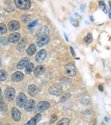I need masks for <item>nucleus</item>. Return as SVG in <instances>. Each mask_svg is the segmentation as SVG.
Wrapping results in <instances>:
<instances>
[{"label":"nucleus","mask_w":111,"mask_h":125,"mask_svg":"<svg viewBox=\"0 0 111 125\" xmlns=\"http://www.w3.org/2000/svg\"><path fill=\"white\" fill-rule=\"evenodd\" d=\"M51 106V104L48 101H41L37 104L35 109V112L37 114H39L47 110Z\"/></svg>","instance_id":"obj_1"},{"label":"nucleus","mask_w":111,"mask_h":125,"mask_svg":"<svg viewBox=\"0 0 111 125\" xmlns=\"http://www.w3.org/2000/svg\"><path fill=\"white\" fill-rule=\"evenodd\" d=\"M14 3L16 7L20 10H27L31 6L30 1L28 0H15Z\"/></svg>","instance_id":"obj_2"},{"label":"nucleus","mask_w":111,"mask_h":125,"mask_svg":"<svg viewBox=\"0 0 111 125\" xmlns=\"http://www.w3.org/2000/svg\"><path fill=\"white\" fill-rule=\"evenodd\" d=\"M49 93L52 95L60 96L63 93L62 87L59 84H54L49 87Z\"/></svg>","instance_id":"obj_3"},{"label":"nucleus","mask_w":111,"mask_h":125,"mask_svg":"<svg viewBox=\"0 0 111 125\" xmlns=\"http://www.w3.org/2000/svg\"><path fill=\"white\" fill-rule=\"evenodd\" d=\"M27 101V98L26 95L23 93H20L16 98V104L20 108H22L25 106Z\"/></svg>","instance_id":"obj_4"},{"label":"nucleus","mask_w":111,"mask_h":125,"mask_svg":"<svg viewBox=\"0 0 111 125\" xmlns=\"http://www.w3.org/2000/svg\"><path fill=\"white\" fill-rule=\"evenodd\" d=\"M5 97L9 101H11L15 97V90L12 87H8L5 91Z\"/></svg>","instance_id":"obj_5"},{"label":"nucleus","mask_w":111,"mask_h":125,"mask_svg":"<svg viewBox=\"0 0 111 125\" xmlns=\"http://www.w3.org/2000/svg\"><path fill=\"white\" fill-rule=\"evenodd\" d=\"M65 69L67 74L70 76H74L76 74V68L72 63H68L66 64L65 66Z\"/></svg>","instance_id":"obj_6"},{"label":"nucleus","mask_w":111,"mask_h":125,"mask_svg":"<svg viewBox=\"0 0 111 125\" xmlns=\"http://www.w3.org/2000/svg\"><path fill=\"white\" fill-rule=\"evenodd\" d=\"M47 53L45 50H41V51H39L37 53V55H36V61L37 62H38V63H42L44 61V60H45L46 56H47Z\"/></svg>","instance_id":"obj_7"},{"label":"nucleus","mask_w":111,"mask_h":125,"mask_svg":"<svg viewBox=\"0 0 111 125\" xmlns=\"http://www.w3.org/2000/svg\"><path fill=\"white\" fill-rule=\"evenodd\" d=\"M49 38L48 35H41L38 37L37 40V44L38 46L42 47L49 43Z\"/></svg>","instance_id":"obj_8"},{"label":"nucleus","mask_w":111,"mask_h":125,"mask_svg":"<svg viewBox=\"0 0 111 125\" xmlns=\"http://www.w3.org/2000/svg\"><path fill=\"white\" fill-rule=\"evenodd\" d=\"M11 115L13 119L15 121H19L21 118V114L19 110L16 107H12L11 109Z\"/></svg>","instance_id":"obj_9"},{"label":"nucleus","mask_w":111,"mask_h":125,"mask_svg":"<svg viewBox=\"0 0 111 125\" xmlns=\"http://www.w3.org/2000/svg\"><path fill=\"white\" fill-rule=\"evenodd\" d=\"M8 27L10 31L13 32V31H16L19 30L20 27V24L18 21H10L8 23Z\"/></svg>","instance_id":"obj_10"},{"label":"nucleus","mask_w":111,"mask_h":125,"mask_svg":"<svg viewBox=\"0 0 111 125\" xmlns=\"http://www.w3.org/2000/svg\"><path fill=\"white\" fill-rule=\"evenodd\" d=\"M24 75L21 72H16L11 75L12 80L14 82H20L24 79Z\"/></svg>","instance_id":"obj_11"},{"label":"nucleus","mask_w":111,"mask_h":125,"mask_svg":"<svg viewBox=\"0 0 111 125\" xmlns=\"http://www.w3.org/2000/svg\"><path fill=\"white\" fill-rule=\"evenodd\" d=\"M42 117V115L40 114H37L36 115L31 118L29 121L27 122L24 125H36L37 123L41 120Z\"/></svg>","instance_id":"obj_12"},{"label":"nucleus","mask_w":111,"mask_h":125,"mask_svg":"<svg viewBox=\"0 0 111 125\" xmlns=\"http://www.w3.org/2000/svg\"><path fill=\"white\" fill-rule=\"evenodd\" d=\"M20 38V34L18 33H13L10 34L8 37V41L11 43H16L19 41Z\"/></svg>","instance_id":"obj_13"},{"label":"nucleus","mask_w":111,"mask_h":125,"mask_svg":"<svg viewBox=\"0 0 111 125\" xmlns=\"http://www.w3.org/2000/svg\"><path fill=\"white\" fill-rule=\"evenodd\" d=\"M45 72V66L39 65L37 66L36 68L35 69L34 72H33V74H34V75L38 78L39 76H41V75H42Z\"/></svg>","instance_id":"obj_14"},{"label":"nucleus","mask_w":111,"mask_h":125,"mask_svg":"<svg viewBox=\"0 0 111 125\" xmlns=\"http://www.w3.org/2000/svg\"><path fill=\"white\" fill-rule=\"evenodd\" d=\"M35 104V101L33 100H30L27 101V103L24 106L25 110L28 112H31L33 111L34 110Z\"/></svg>","instance_id":"obj_15"},{"label":"nucleus","mask_w":111,"mask_h":125,"mask_svg":"<svg viewBox=\"0 0 111 125\" xmlns=\"http://www.w3.org/2000/svg\"><path fill=\"white\" fill-rule=\"evenodd\" d=\"M30 62V59L28 58H24L21 59L20 61L18 62L17 67L19 69H23L26 67L27 65L29 64Z\"/></svg>","instance_id":"obj_16"},{"label":"nucleus","mask_w":111,"mask_h":125,"mask_svg":"<svg viewBox=\"0 0 111 125\" xmlns=\"http://www.w3.org/2000/svg\"><path fill=\"white\" fill-rule=\"evenodd\" d=\"M28 93L32 96H35L38 93V88L35 84H31L28 86Z\"/></svg>","instance_id":"obj_17"},{"label":"nucleus","mask_w":111,"mask_h":125,"mask_svg":"<svg viewBox=\"0 0 111 125\" xmlns=\"http://www.w3.org/2000/svg\"><path fill=\"white\" fill-rule=\"evenodd\" d=\"M49 30L47 27H41L37 32V35L38 37L41 35H49Z\"/></svg>","instance_id":"obj_18"},{"label":"nucleus","mask_w":111,"mask_h":125,"mask_svg":"<svg viewBox=\"0 0 111 125\" xmlns=\"http://www.w3.org/2000/svg\"><path fill=\"white\" fill-rule=\"evenodd\" d=\"M36 51V45L34 44H32L27 49L26 53L27 55L31 56L33 54H34Z\"/></svg>","instance_id":"obj_19"},{"label":"nucleus","mask_w":111,"mask_h":125,"mask_svg":"<svg viewBox=\"0 0 111 125\" xmlns=\"http://www.w3.org/2000/svg\"><path fill=\"white\" fill-rule=\"evenodd\" d=\"M34 64L32 63V62H30L26 66V69H25V73H26L27 74H30L31 73H32V71L34 70Z\"/></svg>","instance_id":"obj_20"},{"label":"nucleus","mask_w":111,"mask_h":125,"mask_svg":"<svg viewBox=\"0 0 111 125\" xmlns=\"http://www.w3.org/2000/svg\"><path fill=\"white\" fill-rule=\"evenodd\" d=\"M60 83L64 85H70L72 83V80L68 78H66V77H63L60 79Z\"/></svg>","instance_id":"obj_21"},{"label":"nucleus","mask_w":111,"mask_h":125,"mask_svg":"<svg viewBox=\"0 0 111 125\" xmlns=\"http://www.w3.org/2000/svg\"><path fill=\"white\" fill-rule=\"evenodd\" d=\"M8 74L7 72L4 70H0V81L1 82H3L7 78Z\"/></svg>","instance_id":"obj_22"},{"label":"nucleus","mask_w":111,"mask_h":125,"mask_svg":"<svg viewBox=\"0 0 111 125\" xmlns=\"http://www.w3.org/2000/svg\"><path fill=\"white\" fill-rule=\"evenodd\" d=\"M84 41L86 43L88 44L92 42V41H93V38H92V35L91 33H88L86 36L85 37Z\"/></svg>","instance_id":"obj_23"},{"label":"nucleus","mask_w":111,"mask_h":125,"mask_svg":"<svg viewBox=\"0 0 111 125\" xmlns=\"http://www.w3.org/2000/svg\"><path fill=\"white\" fill-rule=\"evenodd\" d=\"M7 27L4 23H0V34L2 35L7 32Z\"/></svg>","instance_id":"obj_24"},{"label":"nucleus","mask_w":111,"mask_h":125,"mask_svg":"<svg viewBox=\"0 0 111 125\" xmlns=\"http://www.w3.org/2000/svg\"><path fill=\"white\" fill-rule=\"evenodd\" d=\"M70 120L67 118H63L57 123V125H69Z\"/></svg>","instance_id":"obj_25"},{"label":"nucleus","mask_w":111,"mask_h":125,"mask_svg":"<svg viewBox=\"0 0 111 125\" xmlns=\"http://www.w3.org/2000/svg\"><path fill=\"white\" fill-rule=\"evenodd\" d=\"M8 110V106L5 103L0 101V111H6Z\"/></svg>","instance_id":"obj_26"},{"label":"nucleus","mask_w":111,"mask_h":125,"mask_svg":"<svg viewBox=\"0 0 111 125\" xmlns=\"http://www.w3.org/2000/svg\"><path fill=\"white\" fill-rule=\"evenodd\" d=\"M71 94L70 93H66L65 94L63 95V96H62L61 97L60 99V101L61 103H63L65 101H66L67 100H68L69 98L71 97Z\"/></svg>","instance_id":"obj_27"},{"label":"nucleus","mask_w":111,"mask_h":125,"mask_svg":"<svg viewBox=\"0 0 111 125\" xmlns=\"http://www.w3.org/2000/svg\"><path fill=\"white\" fill-rule=\"evenodd\" d=\"M99 5L100 7L102 8V10H103V11L104 12V13H107V10L106 4L104 3V2L103 1H99Z\"/></svg>","instance_id":"obj_28"},{"label":"nucleus","mask_w":111,"mask_h":125,"mask_svg":"<svg viewBox=\"0 0 111 125\" xmlns=\"http://www.w3.org/2000/svg\"><path fill=\"white\" fill-rule=\"evenodd\" d=\"M22 21L24 23H27L28 21H30L31 20V17L28 15H27V14H25L22 16Z\"/></svg>","instance_id":"obj_29"},{"label":"nucleus","mask_w":111,"mask_h":125,"mask_svg":"<svg viewBox=\"0 0 111 125\" xmlns=\"http://www.w3.org/2000/svg\"><path fill=\"white\" fill-rule=\"evenodd\" d=\"M8 39L5 37H2L0 38V42L3 45H6L8 44Z\"/></svg>","instance_id":"obj_30"},{"label":"nucleus","mask_w":111,"mask_h":125,"mask_svg":"<svg viewBox=\"0 0 111 125\" xmlns=\"http://www.w3.org/2000/svg\"><path fill=\"white\" fill-rule=\"evenodd\" d=\"M37 22H38V20H36L35 21H32V22H31L28 25V28L29 29H30V28H32L33 27H34L36 25Z\"/></svg>","instance_id":"obj_31"},{"label":"nucleus","mask_w":111,"mask_h":125,"mask_svg":"<svg viewBox=\"0 0 111 125\" xmlns=\"http://www.w3.org/2000/svg\"><path fill=\"white\" fill-rule=\"evenodd\" d=\"M57 120V116L55 115H52L51 117V120H50V122L52 124V123H54L56 121V120Z\"/></svg>","instance_id":"obj_32"},{"label":"nucleus","mask_w":111,"mask_h":125,"mask_svg":"<svg viewBox=\"0 0 111 125\" xmlns=\"http://www.w3.org/2000/svg\"><path fill=\"white\" fill-rule=\"evenodd\" d=\"M73 26H74L75 27H77L78 26V22H77V21L76 20H73V19H71L70 20Z\"/></svg>","instance_id":"obj_33"},{"label":"nucleus","mask_w":111,"mask_h":125,"mask_svg":"<svg viewBox=\"0 0 111 125\" xmlns=\"http://www.w3.org/2000/svg\"><path fill=\"white\" fill-rule=\"evenodd\" d=\"M70 51H71V54H72L73 57H75V56H76V52H75V51H74V49H73V48L72 47H70Z\"/></svg>","instance_id":"obj_34"},{"label":"nucleus","mask_w":111,"mask_h":125,"mask_svg":"<svg viewBox=\"0 0 111 125\" xmlns=\"http://www.w3.org/2000/svg\"><path fill=\"white\" fill-rule=\"evenodd\" d=\"M98 89H99V90L100 91H103V86H102V85H99V86H98Z\"/></svg>","instance_id":"obj_35"},{"label":"nucleus","mask_w":111,"mask_h":125,"mask_svg":"<svg viewBox=\"0 0 111 125\" xmlns=\"http://www.w3.org/2000/svg\"><path fill=\"white\" fill-rule=\"evenodd\" d=\"M64 37H65V39L67 42H68V35H67L66 33L65 32H64Z\"/></svg>","instance_id":"obj_36"},{"label":"nucleus","mask_w":111,"mask_h":125,"mask_svg":"<svg viewBox=\"0 0 111 125\" xmlns=\"http://www.w3.org/2000/svg\"><path fill=\"white\" fill-rule=\"evenodd\" d=\"M2 99V91H1V89L0 87V100Z\"/></svg>","instance_id":"obj_37"},{"label":"nucleus","mask_w":111,"mask_h":125,"mask_svg":"<svg viewBox=\"0 0 111 125\" xmlns=\"http://www.w3.org/2000/svg\"><path fill=\"white\" fill-rule=\"evenodd\" d=\"M109 17L110 18H111V10H109Z\"/></svg>","instance_id":"obj_38"},{"label":"nucleus","mask_w":111,"mask_h":125,"mask_svg":"<svg viewBox=\"0 0 111 125\" xmlns=\"http://www.w3.org/2000/svg\"><path fill=\"white\" fill-rule=\"evenodd\" d=\"M76 16L78 17V16H79V14H78V13H76Z\"/></svg>","instance_id":"obj_39"},{"label":"nucleus","mask_w":111,"mask_h":125,"mask_svg":"<svg viewBox=\"0 0 111 125\" xmlns=\"http://www.w3.org/2000/svg\"><path fill=\"white\" fill-rule=\"evenodd\" d=\"M0 125H2V124H1V123H0Z\"/></svg>","instance_id":"obj_40"},{"label":"nucleus","mask_w":111,"mask_h":125,"mask_svg":"<svg viewBox=\"0 0 111 125\" xmlns=\"http://www.w3.org/2000/svg\"><path fill=\"white\" fill-rule=\"evenodd\" d=\"M10 125L9 124H7V125Z\"/></svg>","instance_id":"obj_41"}]
</instances>
